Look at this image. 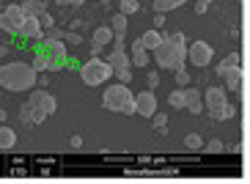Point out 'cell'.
I'll return each instance as SVG.
<instances>
[{
	"label": "cell",
	"instance_id": "7c38bea8",
	"mask_svg": "<svg viewBox=\"0 0 250 184\" xmlns=\"http://www.w3.org/2000/svg\"><path fill=\"white\" fill-rule=\"evenodd\" d=\"M22 39H30V41H44V28L39 22L36 14H28L25 17V25H22Z\"/></svg>",
	"mask_w": 250,
	"mask_h": 184
},
{
	"label": "cell",
	"instance_id": "1f68e13d",
	"mask_svg": "<svg viewBox=\"0 0 250 184\" xmlns=\"http://www.w3.org/2000/svg\"><path fill=\"white\" fill-rule=\"evenodd\" d=\"M176 82L182 85V88H187V85H190V74L184 72V69H179V72H176Z\"/></svg>",
	"mask_w": 250,
	"mask_h": 184
},
{
	"label": "cell",
	"instance_id": "d590c367",
	"mask_svg": "<svg viewBox=\"0 0 250 184\" xmlns=\"http://www.w3.org/2000/svg\"><path fill=\"white\" fill-rule=\"evenodd\" d=\"M55 3H58V6H83L85 0H55Z\"/></svg>",
	"mask_w": 250,
	"mask_h": 184
},
{
	"label": "cell",
	"instance_id": "cb8c5ba5",
	"mask_svg": "<svg viewBox=\"0 0 250 184\" xmlns=\"http://www.w3.org/2000/svg\"><path fill=\"white\" fill-rule=\"evenodd\" d=\"M126 25H129V22H126V14H121V11L110 20V28L116 30V33H124V36H126Z\"/></svg>",
	"mask_w": 250,
	"mask_h": 184
},
{
	"label": "cell",
	"instance_id": "7402d4cb",
	"mask_svg": "<svg viewBox=\"0 0 250 184\" xmlns=\"http://www.w3.org/2000/svg\"><path fill=\"white\" fill-rule=\"evenodd\" d=\"M151 124H154L157 135H168V116H165V113H154Z\"/></svg>",
	"mask_w": 250,
	"mask_h": 184
},
{
	"label": "cell",
	"instance_id": "603a6c76",
	"mask_svg": "<svg viewBox=\"0 0 250 184\" xmlns=\"http://www.w3.org/2000/svg\"><path fill=\"white\" fill-rule=\"evenodd\" d=\"M22 6H25V14H44V11H47V3H44V0H30V3H22Z\"/></svg>",
	"mask_w": 250,
	"mask_h": 184
},
{
	"label": "cell",
	"instance_id": "f1b7e54d",
	"mask_svg": "<svg viewBox=\"0 0 250 184\" xmlns=\"http://www.w3.org/2000/svg\"><path fill=\"white\" fill-rule=\"evenodd\" d=\"M39 22H42V28H44V30L55 28V20H52V14H50V11H44V14H39Z\"/></svg>",
	"mask_w": 250,
	"mask_h": 184
},
{
	"label": "cell",
	"instance_id": "8992f818",
	"mask_svg": "<svg viewBox=\"0 0 250 184\" xmlns=\"http://www.w3.org/2000/svg\"><path fill=\"white\" fill-rule=\"evenodd\" d=\"M204 104H206V113H209L214 121H228V118H234V113H236V107L228 104V99H226V88H217V85L206 88Z\"/></svg>",
	"mask_w": 250,
	"mask_h": 184
},
{
	"label": "cell",
	"instance_id": "7a4b0ae2",
	"mask_svg": "<svg viewBox=\"0 0 250 184\" xmlns=\"http://www.w3.org/2000/svg\"><path fill=\"white\" fill-rule=\"evenodd\" d=\"M151 55H154L160 69H170V72L184 69V61H187V39H184V33H179V30L176 33H165V41Z\"/></svg>",
	"mask_w": 250,
	"mask_h": 184
},
{
	"label": "cell",
	"instance_id": "d6986e66",
	"mask_svg": "<svg viewBox=\"0 0 250 184\" xmlns=\"http://www.w3.org/2000/svg\"><path fill=\"white\" fill-rule=\"evenodd\" d=\"M187 0H154L151 8H154V14H165V11H173V8L184 6Z\"/></svg>",
	"mask_w": 250,
	"mask_h": 184
},
{
	"label": "cell",
	"instance_id": "8fae6325",
	"mask_svg": "<svg viewBox=\"0 0 250 184\" xmlns=\"http://www.w3.org/2000/svg\"><path fill=\"white\" fill-rule=\"evenodd\" d=\"M135 107H138V113H135V116L154 118V113H157V96H154V91H151V88L140 91V94L135 96Z\"/></svg>",
	"mask_w": 250,
	"mask_h": 184
},
{
	"label": "cell",
	"instance_id": "83f0119b",
	"mask_svg": "<svg viewBox=\"0 0 250 184\" xmlns=\"http://www.w3.org/2000/svg\"><path fill=\"white\" fill-rule=\"evenodd\" d=\"M184 143H187V148H195V151H198L201 146H204V140H201V135H187V140H184Z\"/></svg>",
	"mask_w": 250,
	"mask_h": 184
},
{
	"label": "cell",
	"instance_id": "8d00e7d4",
	"mask_svg": "<svg viewBox=\"0 0 250 184\" xmlns=\"http://www.w3.org/2000/svg\"><path fill=\"white\" fill-rule=\"evenodd\" d=\"M47 82H50V77H47V72L39 74V88H47Z\"/></svg>",
	"mask_w": 250,
	"mask_h": 184
},
{
	"label": "cell",
	"instance_id": "74e56055",
	"mask_svg": "<svg viewBox=\"0 0 250 184\" xmlns=\"http://www.w3.org/2000/svg\"><path fill=\"white\" fill-rule=\"evenodd\" d=\"M162 25H165V14H154V28L160 30Z\"/></svg>",
	"mask_w": 250,
	"mask_h": 184
},
{
	"label": "cell",
	"instance_id": "b9f144b4",
	"mask_svg": "<svg viewBox=\"0 0 250 184\" xmlns=\"http://www.w3.org/2000/svg\"><path fill=\"white\" fill-rule=\"evenodd\" d=\"M17 3H30V0H17Z\"/></svg>",
	"mask_w": 250,
	"mask_h": 184
},
{
	"label": "cell",
	"instance_id": "4fadbf2b",
	"mask_svg": "<svg viewBox=\"0 0 250 184\" xmlns=\"http://www.w3.org/2000/svg\"><path fill=\"white\" fill-rule=\"evenodd\" d=\"M129 52H132V66H138V69H143V66H148V50H146V44H143V39H135L132 44H129Z\"/></svg>",
	"mask_w": 250,
	"mask_h": 184
},
{
	"label": "cell",
	"instance_id": "60d3db41",
	"mask_svg": "<svg viewBox=\"0 0 250 184\" xmlns=\"http://www.w3.org/2000/svg\"><path fill=\"white\" fill-rule=\"evenodd\" d=\"M6 52H8V47H3V44H0V58H3V55H6Z\"/></svg>",
	"mask_w": 250,
	"mask_h": 184
},
{
	"label": "cell",
	"instance_id": "44dd1931",
	"mask_svg": "<svg viewBox=\"0 0 250 184\" xmlns=\"http://www.w3.org/2000/svg\"><path fill=\"white\" fill-rule=\"evenodd\" d=\"M168 104L173 110H184V104H187V91L179 88V91H170L168 94Z\"/></svg>",
	"mask_w": 250,
	"mask_h": 184
},
{
	"label": "cell",
	"instance_id": "ab89813d",
	"mask_svg": "<svg viewBox=\"0 0 250 184\" xmlns=\"http://www.w3.org/2000/svg\"><path fill=\"white\" fill-rule=\"evenodd\" d=\"M6 116H8L6 110H0V124H3V121H6Z\"/></svg>",
	"mask_w": 250,
	"mask_h": 184
},
{
	"label": "cell",
	"instance_id": "7bdbcfd3",
	"mask_svg": "<svg viewBox=\"0 0 250 184\" xmlns=\"http://www.w3.org/2000/svg\"><path fill=\"white\" fill-rule=\"evenodd\" d=\"M102 3H110V0H102Z\"/></svg>",
	"mask_w": 250,
	"mask_h": 184
},
{
	"label": "cell",
	"instance_id": "d4e9b609",
	"mask_svg": "<svg viewBox=\"0 0 250 184\" xmlns=\"http://www.w3.org/2000/svg\"><path fill=\"white\" fill-rule=\"evenodd\" d=\"M140 8V3L138 0H118V11H121V14H135V11H138Z\"/></svg>",
	"mask_w": 250,
	"mask_h": 184
},
{
	"label": "cell",
	"instance_id": "ffe728a7",
	"mask_svg": "<svg viewBox=\"0 0 250 184\" xmlns=\"http://www.w3.org/2000/svg\"><path fill=\"white\" fill-rule=\"evenodd\" d=\"M17 146V132L11 126H0V148H14Z\"/></svg>",
	"mask_w": 250,
	"mask_h": 184
},
{
	"label": "cell",
	"instance_id": "5bb4252c",
	"mask_svg": "<svg viewBox=\"0 0 250 184\" xmlns=\"http://www.w3.org/2000/svg\"><path fill=\"white\" fill-rule=\"evenodd\" d=\"M184 91H187V104H184V110H187V113H192V116H198V113H204V107H206V104H204V99H201V94H198V91H195V88H190V85H187Z\"/></svg>",
	"mask_w": 250,
	"mask_h": 184
},
{
	"label": "cell",
	"instance_id": "3957f363",
	"mask_svg": "<svg viewBox=\"0 0 250 184\" xmlns=\"http://www.w3.org/2000/svg\"><path fill=\"white\" fill-rule=\"evenodd\" d=\"M55 110H58L55 96L44 88H33L28 96V102L20 107V121H22V124H42V121H47Z\"/></svg>",
	"mask_w": 250,
	"mask_h": 184
},
{
	"label": "cell",
	"instance_id": "f35d334b",
	"mask_svg": "<svg viewBox=\"0 0 250 184\" xmlns=\"http://www.w3.org/2000/svg\"><path fill=\"white\" fill-rule=\"evenodd\" d=\"M69 143H72L74 148H80L83 146V138H80V135H72V138H69Z\"/></svg>",
	"mask_w": 250,
	"mask_h": 184
},
{
	"label": "cell",
	"instance_id": "f546056e",
	"mask_svg": "<svg viewBox=\"0 0 250 184\" xmlns=\"http://www.w3.org/2000/svg\"><path fill=\"white\" fill-rule=\"evenodd\" d=\"M146 82H148V88L154 91L157 85H160V72H157V69H151V72L146 74Z\"/></svg>",
	"mask_w": 250,
	"mask_h": 184
},
{
	"label": "cell",
	"instance_id": "52a82bcc",
	"mask_svg": "<svg viewBox=\"0 0 250 184\" xmlns=\"http://www.w3.org/2000/svg\"><path fill=\"white\" fill-rule=\"evenodd\" d=\"M39 52L50 61V72H63V66L69 63V50L63 39H50L47 36L44 41H39Z\"/></svg>",
	"mask_w": 250,
	"mask_h": 184
},
{
	"label": "cell",
	"instance_id": "6da1fadb",
	"mask_svg": "<svg viewBox=\"0 0 250 184\" xmlns=\"http://www.w3.org/2000/svg\"><path fill=\"white\" fill-rule=\"evenodd\" d=\"M36 85H39V72L33 69V63L11 61V63L0 66V88L17 94V91H33Z\"/></svg>",
	"mask_w": 250,
	"mask_h": 184
},
{
	"label": "cell",
	"instance_id": "ac0fdd59",
	"mask_svg": "<svg viewBox=\"0 0 250 184\" xmlns=\"http://www.w3.org/2000/svg\"><path fill=\"white\" fill-rule=\"evenodd\" d=\"M107 63H110L113 69H129V66H132V61H129V55H126L124 50H121V52H110V55H107Z\"/></svg>",
	"mask_w": 250,
	"mask_h": 184
},
{
	"label": "cell",
	"instance_id": "30bf717a",
	"mask_svg": "<svg viewBox=\"0 0 250 184\" xmlns=\"http://www.w3.org/2000/svg\"><path fill=\"white\" fill-rule=\"evenodd\" d=\"M113 39H116V30H113L110 25H99V28L94 30V39H91V55H99L104 47H110Z\"/></svg>",
	"mask_w": 250,
	"mask_h": 184
},
{
	"label": "cell",
	"instance_id": "4dcf8cb0",
	"mask_svg": "<svg viewBox=\"0 0 250 184\" xmlns=\"http://www.w3.org/2000/svg\"><path fill=\"white\" fill-rule=\"evenodd\" d=\"M63 41H66V44H72V47H77V44H83V36L77 33V30H72V33H66V36H63Z\"/></svg>",
	"mask_w": 250,
	"mask_h": 184
},
{
	"label": "cell",
	"instance_id": "9c48e42d",
	"mask_svg": "<svg viewBox=\"0 0 250 184\" xmlns=\"http://www.w3.org/2000/svg\"><path fill=\"white\" fill-rule=\"evenodd\" d=\"M212 47L206 44V41H192V44H187V61H190L195 69H204L212 63Z\"/></svg>",
	"mask_w": 250,
	"mask_h": 184
},
{
	"label": "cell",
	"instance_id": "ba28073f",
	"mask_svg": "<svg viewBox=\"0 0 250 184\" xmlns=\"http://www.w3.org/2000/svg\"><path fill=\"white\" fill-rule=\"evenodd\" d=\"M25 6L22 3H11L0 11V30L8 36H22V25H25Z\"/></svg>",
	"mask_w": 250,
	"mask_h": 184
},
{
	"label": "cell",
	"instance_id": "5b68a950",
	"mask_svg": "<svg viewBox=\"0 0 250 184\" xmlns=\"http://www.w3.org/2000/svg\"><path fill=\"white\" fill-rule=\"evenodd\" d=\"M113 74H116V69H113L107 61H102L99 55H91V58L80 66V80L85 82V85H91V88H96V85H104V82L113 77Z\"/></svg>",
	"mask_w": 250,
	"mask_h": 184
},
{
	"label": "cell",
	"instance_id": "4316f807",
	"mask_svg": "<svg viewBox=\"0 0 250 184\" xmlns=\"http://www.w3.org/2000/svg\"><path fill=\"white\" fill-rule=\"evenodd\" d=\"M116 77H118V82L129 85V82H132V66L129 69H116Z\"/></svg>",
	"mask_w": 250,
	"mask_h": 184
},
{
	"label": "cell",
	"instance_id": "e0dca14e",
	"mask_svg": "<svg viewBox=\"0 0 250 184\" xmlns=\"http://www.w3.org/2000/svg\"><path fill=\"white\" fill-rule=\"evenodd\" d=\"M223 80H226V88L228 91H236V94H239V88H242V66H234L226 77H223Z\"/></svg>",
	"mask_w": 250,
	"mask_h": 184
},
{
	"label": "cell",
	"instance_id": "484cf974",
	"mask_svg": "<svg viewBox=\"0 0 250 184\" xmlns=\"http://www.w3.org/2000/svg\"><path fill=\"white\" fill-rule=\"evenodd\" d=\"M30 63H33V69H36L39 74H42V72H50V61H47L44 55H42V52H36V55H33V61H30Z\"/></svg>",
	"mask_w": 250,
	"mask_h": 184
},
{
	"label": "cell",
	"instance_id": "277c9868",
	"mask_svg": "<svg viewBox=\"0 0 250 184\" xmlns=\"http://www.w3.org/2000/svg\"><path fill=\"white\" fill-rule=\"evenodd\" d=\"M102 107L110 113H124V116H132L138 113L135 107V96L129 91V85L118 82V85H107V91H102Z\"/></svg>",
	"mask_w": 250,
	"mask_h": 184
},
{
	"label": "cell",
	"instance_id": "ee69618b",
	"mask_svg": "<svg viewBox=\"0 0 250 184\" xmlns=\"http://www.w3.org/2000/svg\"><path fill=\"white\" fill-rule=\"evenodd\" d=\"M0 3H6V0H0Z\"/></svg>",
	"mask_w": 250,
	"mask_h": 184
},
{
	"label": "cell",
	"instance_id": "9a60e30c",
	"mask_svg": "<svg viewBox=\"0 0 250 184\" xmlns=\"http://www.w3.org/2000/svg\"><path fill=\"white\" fill-rule=\"evenodd\" d=\"M140 39H143V44H146V50H148V52H154L157 47H160L162 41H165V33L154 28V30H146V33H143Z\"/></svg>",
	"mask_w": 250,
	"mask_h": 184
},
{
	"label": "cell",
	"instance_id": "d6a6232c",
	"mask_svg": "<svg viewBox=\"0 0 250 184\" xmlns=\"http://www.w3.org/2000/svg\"><path fill=\"white\" fill-rule=\"evenodd\" d=\"M223 148H226V146H223V140H217V138L206 143V151H212V154H214V151H223Z\"/></svg>",
	"mask_w": 250,
	"mask_h": 184
},
{
	"label": "cell",
	"instance_id": "2e32d148",
	"mask_svg": "<svg viewBox=\"0 0 250 184\" xmlns=\"http://www.w3.org/2000/svg\"><path fill=\"white\" fill-rule=\"evenodd\" d=\"M234 66H242V58H239V52H231V55H226V58L217 63V74H220V77H226V74L231 72Z\"/></svg>",
	"mask_w": 250,
	"mask_h": 184
},
{
	"label": "cell",
	"instance_id": "836d02e7",
	"mask_svg": "<svg viewBox=\"0 0 250 184\" xmlns=\"http://www.w3.org/2000/svg\"><path fill=\"white\" fill-rule=\"evenodd\" d=\"M209 3H212V0H198V3H195V14H204L206 8H209Z\"/></svg>",
	"mask_w": 250,
	"mask_h": 184
},
{
	"label": "cell",
	"instance_id": "e575fe53",
	"mask_svg": "<svg viewBox=\"0 0 250 184\" xmlns=\"http://www.w3.org/2000/svg\"><path fill=\"white\" fill-rule=\"evenodd\" d=\"M47 36H50V39H63L66 33H63L61 28H50V30H47Z\"/></svg>",
	"mask_w": 250,
	"mask_h": 184
}]
</instances>
